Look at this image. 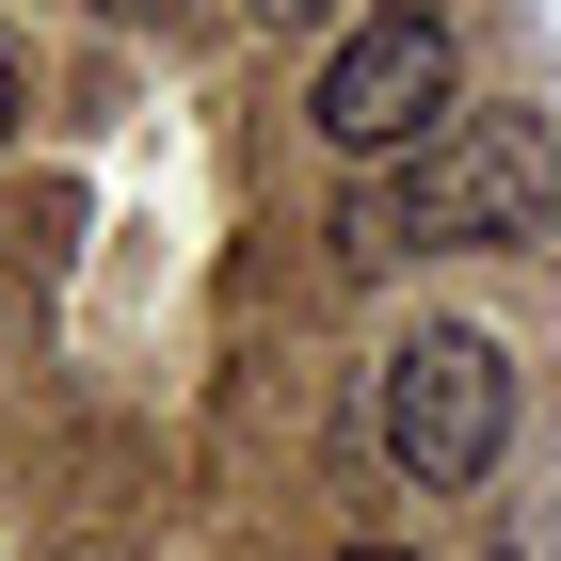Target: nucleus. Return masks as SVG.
<instances>
[{"label": "nucleus", "instance_id": "nucleus-6", "mask_svg": "<svg viewBox=\"0 0 561 561\" xmlns=\"http://www.w3.org/2000/svg\"><path fill=\"white\" fill-rule=\"evenodd\" d=\"M353 561H401V546H353Z\"/></svg>", "mask_w": 561, "mask_h": 561}, {"label": "nucleus", "instance_id": "nucleus-2", "mask_svg": "<svg viewBox=\"0 0 561 561\" xmlns=\"http://www.w3.org/2000/svg\"><path fill=\"white\" fill-rule=\"evenodd\" d=\"M369 449H386L417 497H466V481L514 449V353L466 337V321H417V337L369 369Z\"/></svg>", "mask_w": 561, "mask_h": 561}, {"label": "nucleus", "instance_id": "nucleus-5", "mask_svg": "<svg viewBox=\"0 0 561 561\" xmlns=\"http://www.w3.org/2000/svg\"><path fill=\"white\" fill-rule=\"evenodd\" d=\"M0 129H16V48H0Z\"/></svg>", "mask_w": 561, "mask_h": 561}, {"label": "nucleus", "instance_id": "nucleus-1", "mask_svg": "<svg viewBox=\"0 0 561 561\" xmlns=\"http://www.w3.org/2000/svg\"><path fill=\"white\" fill-rule=\"evenodd\" d=\"M337 241L353 257H497V241H546V145L529 129H449L417 161L353 176Z\"/></svg>", "mask_w": 561, "mask_h": 561}, {"label": "nucleus", "instance_id": "nucleus-3", "mask_svg": "<svg viewBox=\"0 0 561 561\" xmlns=\"http://www.w3.org/2000/svg\"><path fill=\"white\" fill-rule=\"evenodd\" d=\"M449 96H466V48H449V16H433V0H386V16H369V33L321 65V145L386 176V161H417V145H449V129H466Z\"/></svg>", "mask_w": 561, "mask_h": 561}, {"label": "nucleus", "instance_id": "nucleus-4", "mask_svg": "<svg viewBox=\"0 0 561 561\" xmlns=\"http://www.w3.org/2000/svg\"><path fill=\"white\" fill-rule=\"evenodd\" d=\"M257 16H273V33H289V16H337V0H257Z\"/></svg>", "mask_w": 561, "mask_h": 561}]
</instances>
